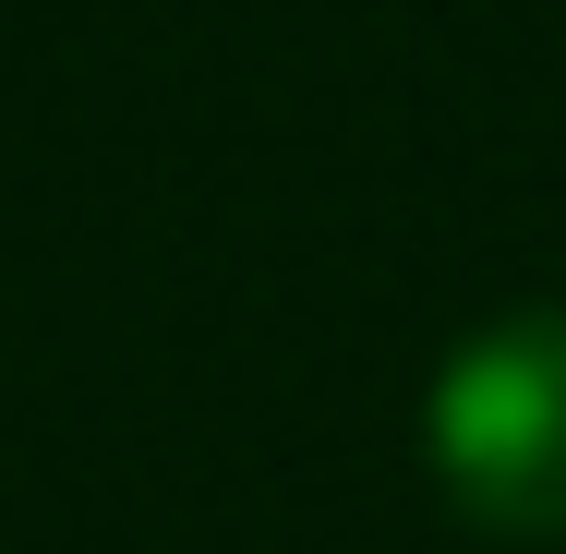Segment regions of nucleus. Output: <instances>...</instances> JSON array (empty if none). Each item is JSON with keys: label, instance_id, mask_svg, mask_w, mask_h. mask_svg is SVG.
Wrapping results in <instances>:
<instances>
[{"label": "nucleus", "instance_id": "1", "mask_svg": "<svg viewBox=\"0 0 566 554\" xmlns=\"http://www.w3.org/2000/svg\"><path fill=\"white\" fill-rule=\"evenodd\" d=\"M422 458L470 531L566 543V302L494 314L422 386Z\"/></svg>", "mask_w": 566, "mask_h": 554}]
</instances>
